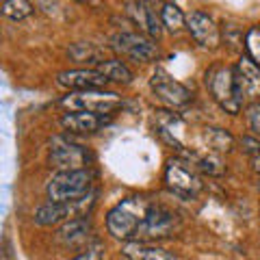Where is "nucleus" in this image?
I'll return each mask as SVG.
<instances>
[{
  "label": "nucleus",
  "mask_w": 260,
  "mask_h": 260,
  "mask_svg": "<svg viewBox=\"0 0 260 260\" xmlns=\"http://www.w3.org/2000/svg\"><path fill=\"white\" fill-rule=\"evenodd\" d=\"M204 139L210 145V150H215V152H230L234 148L232 135L223 128H206Z\"/></svg>",
  "instance_id": "obj_20"
},
{
  "label": "nucleus",
  "mask_w": 260,
  "mask_h": 260,
  "mask_svg": "<svg viewBox=\"0 0 260 260\" xmlns=\"http://www.w3.org/2000/svg\"><path fill=\"white\" fill-rule=\"evenodd\" d=\"M186 30L191 32V37L195 39V44H200L202 48H217L219 46V28L215 20L204 11H191L186 13Z\"/></svg>",
  "instance_id": "obj_11"
},
{
  "label": "nucleus",
  "mask_w": 260,
  "mask_h": 260,
  "mask_svg": "<svg viewBox=\"0 0 260 260\" xmlns=\"http://www.w3.org/2000/svg\"><path fill=\"white\" fill-rule=\"evenodd\" d=\"M206 87L225 113L237 115L241 111L245 102V89L237 68H210L206 72Z\"/></svg>",
  "instance_id": "obj_2"
},
{
  "label": "nucleus",
  "mask_w": 260,
  "mask_h": 260,
  "mask_svg": "<svg viewBox=\"0 0 260 260\" xmlns=\"http://www.w3.org/2000/svg\"><path fill=\"white\" fill-rule=\"evenodd\" d=\"M245 50L249 59L260 65V28L258 26H251L245 32Z\"/></svg>",
  "instance_id": "obj_24"
},
{
  "label": "nucleus",
  "mask_w": 260,
  "mask_h": 260,
  "mask_svg": "<svg viewBox=\"0 0 260 260\" xmlns=\"http://www.w3.org/2000/svg\"><path fill=\"white\" fill-rule=\"evenodd\" d=\"M189 158H191V165H195L200 172H204L208 176H219L223 172L221 160L215 154H206V156H202V154H189Z\"/></svg>",
  "instance_id": "obj_23"
},
{
  "label": "nucleus",
  "mask_w": 260,
  "mask_h": 260,
  "mask_svg": "<svg viewBox=\"0 0 260 260\" xmlns=\"http://www.w3.org/2000/svg\"><path fill=\"white\" fill-rule=\"evenodd\" d=\"M237 70H239V74H241L245 95L258 98L260 95V65L251 61L249 56H241Z\"/></svg>",
  "instance_id": "obj_16"
},
{
  "label": "nucleus",
  "mask_w": 260,
  "mask_h": 260,
  "mask_svg": "<svg viewBox=\"0 0 260 260\" xmlns=\"http://www.w3.org/2000/svg\"><path fill=\"white\" fill-rule=\"evenodd\" d=\"M121 104H124L121 95L107 89H76L61 98V107L68 111H89L102 115H111Z\"/></svg>",
  "instance_id": "obj_3"
},
{
  "label": "nucleus",
  "mask_w": 260,
  "mask_h": 260,
  "mask_svg": "<svg viewBox=\"0 0 260 260\" xmlns=\"http://www.w3.org/2000/svg\"><path fill=\"white\" fill-rule=\"evenodd\" d=\"M126 13L128 18L133 20L137 26H139L141 30L148 32V20H150V7L143 3V0H130V3L126 5Z\"/></svg>",
  "instance_id": "obj_22"
},
{
  "label": "nucleus",
  "mask_w": 260,
  "mask_h": 260,
  "mask_svg": "<svg viewBox=\"0 0 260 260\" xmlns=\"http://www.w3.org/2000/svg\"><path fill=\"white\" fill-rule=\"evenodd\" d=\"M91 160H93L91 152L74 141H68L65 137H54L50 141L48 162H50L52 169H59V172H76V169H85V165Z\"/></svg>",
  "instance_id": "obj_6"
},
{
  "label": "nucleus",
  "mask_w": 260,
  "mask_h": 260,
  "mask_svg": "<svg viewBox=\"0 0 260 260\" xmlns=\"http://www.w3.org/2000/svg\"><path fill=\"white\" fill-rule=\"evenodd\" d=\"M93 176L87 169L76 172H59L46 184V195L50 202H74L91 193Z\"/></svg>",
  "instance_id": "obj_4"
},
{
  "label": "nucleus",
  "mask_w": 260,
  "mask_h": 260,
  "mask_svg": "<svg viewBox=\"0 0 260 260\" xmlns=\"http://www.w3.org/2000/svg\"><path fill=\"white\" fill-rule=\"evenodd\" d=\"M176 215L172 210L162 208V206H154L150 208L148 217L139 230V237L137 241H156V239H167L174 234V228H176Z\"/></svg>",
  "instance_id": "obj_10"
},
{
  "label": "nucleus",
  "mask_w": 260,
  "mask_h": 260,
  "mask_svg": "<svg viewBox=\"0 0 260 260\" xmlns=\"http://www.w3.org/2000/svg\"><path fill=\"white\" fill-rule=\"evenodd\" d=\"M111 80L100 74L95 68L93 70H65L56 74V85L70 91L76 89H104Z\"/></svg>",
  "instance_id": "obj_12"
},
{
  "label": "nucleus",
  "mask_w": 260,
  "mask_h": 260,
  "mask_svg": "<svg viewBox=\"0 0 260 260\" xmlns=\"http://www.w3.org/2000/svg\"><path fill=\"white\" fill-rule=\"evenodd\" d=\"M111 115L102 113H89V111H68L61 117V126L68 133H95L102 126L109 124Z\"/></svg>",
  "instance_id": "obj_13"
},
{
  "label": "nucleus",
  "mask_w": 260,
  "mask_h": 260,
  "mask_svg": "<svg viewBox=\"0 0 260 260\" xmlns=\"http://www.w3.org/2000/svg\"><path fill=\"white\" fill-rule=\"evenodd\" d=\"M241 150L247 154V156H256V154H260V139L256 135H245L241 137Z\"/></svg>",
  "instance_id": "obj_26"
},
{
  "label": "nucleus",
  "mask_w": 260,
  "mask_h": 260,
  "mask_svg": "<svg viewBox=\"0 0 260 260\" xmlns=\"http://www.w3.org/2000/svg\"><path fill=\"white\" fill-rule=\"evenodd\" d=\"M245 117H247L249 130H251V133H254L256 137H260V102L249 104L247 111H245Z\"/></svg>",
  "instance_id": "obj_25"
},
{
  "label": "nucleus",
  "mask_w": 260,
  "mask_h": 260,
  "mask_svg": "<svg viewBox=\"0 0 260 260\" xmlns=\"http://www.w3.org/2000/svg\"><path fill=\"white\" fill-rule=\"evenodd\" d=\"M3 13L13 22H20L32 13L30 0H3Z\"/></svg>",
  "instance_id": "obj_21"
},
{
  "label": "nucleus",
  "mask_w": 260,
  "mask_h": 260,
  "mask_svg": "<svg viewBox=\"0 0 260 260\" xmlns=\"http://www.w3.org/2000/svg\"><path fill=\"white\" fill-rule=\"evenodd\" d=\"M111 48L137 63H148L158 56V46L154 44V39L139 32H115L111 37Z\"/></svg>",
  "instance_id": "obj_7"
},
{
  "label": "nucleus",
  "mask_w": 260,
  "mask_h": 260,
  "mask_svg": "<svg viewBox=\"0 0 260 260\" xmlns=\"http://www.w3.org/2000/svg\"><path fill=\"white\" fill-rule=\"evenodd\" d=\"M150 87H152V91L158 95V100L169 104V107H184V104H189L191 98H193V93L189 89H186L182 83L174 80L162 68H158L152 74Z\"/></svg>",
  "instance_id": "obj_8"
},
{
  "label": "nucleus",
  "mask_w": 260,
  "mask_h": 260,
  "mask_svg": "<svg viewBox=\"0 0 260 260\" xmlns=\"http://www.w3.org/2000/svg\"><path fill=\"white\" fill-rule=\"evenodd\" d=\"M74 260H104L102 256V249L100 247H93V249H87V254H80Z\"/></svg>",
  "instance_id": "obj_27"
},
{
  "label": "nucleus",
  "mask_w": 260,
  "mask_h": 260,
  "mask_svg": "<svg viewBox=\"0 0 260 260\" xmlns=\"http://www.w3.org/2000/svg\"><path fill=\"white\" fill-rule=\"evenodd\" d=\"M68 56L70 59H74V61H91V63H102V61H107L104 59V50L102 48H98L95 44H85V42H80V44H74V46H70L68 48Z\"/></svg>",
  "instance_id": "obj_19"
},
{
  "label": "nucleus",
  "mask_w": 260,
  "mask_h": 260,
  "mask_svg": "<svg viewBox=\"0 0 260 260\" xmlns=\"http://www.w3.org/2000/svg\"><path fill=\"white\" fill-rule=\"evenodd\" d=\"M165 182L174 193L182 195V198H193V195L202 189L200 178L195 176V172L189 167V162H182L180 158H172L167 162Z\"/></svg>",
  "instance_id": "obj_9"
},
{
  "label": "nucleus",
  "mask_w": 260,
  "mask_h": 260,
  "mask_svg": "<svg viewBox=\"0 0 260 260\" xmlns=\"http://www.w3.org/2000/svg\"><path fill=\"white\" fill-rule=\"evenodd\" d=\"M35 5L39 7V9H44L46 13H50L52 7H56V0H35Z\"/></svg>",
  "instance_id": "obj_28"
},
{
  "label": "nucleus",
  "mask_w": 260,
  "mask_h": 260,
  "mask_svg": "<svg viewBox=\"0 0 260 260\" xmlns=\"http://www.w3.org/2000/svg\"><path fill=\"white\" fill-rule=\"evenodd\" d=\"M128 260H178L172 251L162 249V247H156V245H148L143 241H130L124 245L121 249Z\"/></svg>",
  "instance_id": "obj_15"
},
{
  "label": "nucleus",
  "mask_w": 260,
  "mask_h": 260,
  "mask_svg": "<svg viewBox=\"0 0 260 260\" xmlns=\"http://www.w3.org/2000/svg\"><path fill=\"white\" fill-rule=\"evenodd\" d=\"M95 70L100 72V74L107 76L111 83H119V85H130L133 83V78H135V74L130 72V68L119 59H107V61L98 63Z\"/></svg>",
  "instance_id": "obj_17"
},
{
  "label": "nucleus",
  "mask_w": 260,
  "mask_h": 260,
  "mask_svg": "<svg viewBox=\"0 0 260 260\" xmlns=\"http://www.w3.org/2000/svg\"><path fill=\"white\" fill-rule=\"evenodd\" d=\"M150 208H152V202L141 198V195H133V198L121 200L107 215L109 234L121 241H137Z\"/></svg>",
  "instance_id": "obj_1"
},
{
  "label": "nucleus",
  "mask_w": 260,
  "mask_h": 260,
  "mask_svg": "<svg viewBox=\"0 0 260 260\" xmlns=\"http://www.w3.org/2000/svg\"><path fill=\"white\" fill-rule=\"evenodd\" d=\"M89 232H91V223H89L87 217H76L70 219V221H63V225L56 230V241L65 247H76L80 243H85Z\"/></svg>",
  "instance_id": "obj_14"
},
{
  "label": "nucleus",
  "mask_w": 260,
  "mask_h": 260,
  "mask_svg": "<svg viewBox=\"0 0 260 260\" xmlns=\"http://www.w3.org/2000/svg\"><path fill=\"white\" fill-rule=\"evenodd\" d=\"M251 160V169H254V174L260 176V154H256V156H249Z\"/></svg>",
  "instance_id": "obj_29"
},
{
  "label": "nucleus",
  "mask_w": 260,
  "mask_h": 260,
  "mask_svg": "<svg viewBox=\"0 0 260 260\" xmlns=\"http://www.w3.org/2000/svg\"><path fill=\"white\" fill-rule=\"evenodd\" d=\"M160 20L172 35H178L182 28H186V15L178 9L176 3H165L160 7Z\"/></svg>",
  "instance_id": "obj_18"
},
{
  "label": "nucleus",
  "mask_w": 260,
  "mask_h": 260,
  "mask_svg": "<svg viewBox=\"0 0 260 260\" xmlns=\"http://www.w3.org/2000/svg\"><path fill=\"white\" fill-rule=\"evenodd\" d=\"M93 193L85 195L80 200L74 202H48V204L39 206L35 210V223L48 228V225H56L61 221H70L76 217H87V213L93 206Z\"/></svg>",
  "instance_id": "obj_5"
},
{
  "label": "nucleus",
  "mask_w": 260,
  "mask_h": 260,
  "mask_svg": "<svg viewBox=\"0 0 260 260\" xmlns=\"http://www.w3.org/2000/svg\"><path fill=\"white\" fill-rule=\"evenodd\" d=\"M76 3H85V0H76Z\"/></svg>",
  "instance_id": "obj_30"
}]
</instances>
